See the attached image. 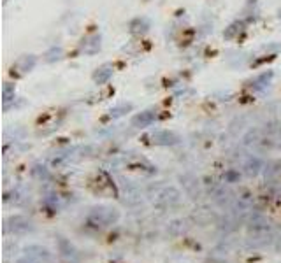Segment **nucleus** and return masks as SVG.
Segmentation results:
<instances>
[{"mask_svg":"<svg viewBox=\"0 0 281 263\" xmlns=\"http://www.w3.org/2000/svg\"><path fill=\"white\" fill-rule=\"evenodd\" d=\"M118 214L116 209H111V207H97L90 213L88 216V223L93 226H109L113 223L118 221Z\"/></svg>","mask_w":281,"mask_h":263,"instance_id":"1","label":"nucleus"},{"mask_svg":"<svg viewBox=\"0 0 281 263\" xmlns=\"http://www.w3.org/2000/svg\"><path fill=\"white\" fill-rule=\"evenodd\" d=\"M34 63H35L34 56H21L13 65V71L11 72H13V75H23L25 72H28L30 69L34 67Z\"/></svg>","mask_w":281,"mask_h":263,"instance_id":"2","label":"nucleus"},{"mask_svg":"<svg viewBox=\"0 0 281 263\" xmlns=\"http://www.w3.org/2000/svg\"><path fill=\"white\" fill-rule=\"evenodd\" d=\"M156 113L155 111H144V113L137 114V116L132 120V125L137 126V128H144V126H150L151 123L155 121Z\"/></svg>","mask_w":281,"mask_h":263,"instance_id":"3","label":"nucleus"},{"mask_svg":"<svg viewBox=\"0 0 281 263\" xmlns=\"http://www.w3.org/2000/svg\"><path fill=\"white\" fill-rule=\"evenodd\" d=\"M111 75H113V67L111 65H104V67L97 69V72L93 74V79H95V83L102 84L105 81H109Z\"/></svg>","mask_w":281,"mask_h":263,"instance_id":"4","label":"nucleus"},{"mask_svg":"<svg viewBox=\"0 0 281 263\" xmlns=\"http://www.w3.org/2000/svg\"><path fill=\"white\" fill-rule=\"evenodd\" d=\"M148 28H150V21H148L146 18H137V20L132 21V25H130L132 34H144Z\"/></svg>","mask_w":281,"mask_h":263,"instance_id":"5","label":"nucleus"},{"mask_svg":"<svg viewBox=\"0 0 281 263\" xmlns=\"http://www.w3.org/2000/svg\"><path fill=\"white\" fill-rule=\"evenodd\" d=\"M156 144H174L178 141V137L174 134H169V132H156L153 135Z\"/></svg>","mask_w":281,"mask_h":263,"instance_id":"6","label":"nucleus"},{"mask_svg":"<svg viewBox=\"0 0 281 263\" xmlns=\"http://www.w3.org/2000/svg\"><path fill=\"white\" fill-rule=\"evenodd\" d=\"M99 48H101V37H97V35H95V37L86 39V42L83 44V51H84V53H95Z\"/></svg>","mask_w":281,"mask_h":263,"instance_id":"7","label":"nucleus"},{"mask_svg":"<svg viewBox=\"0 0 281 263\" xmlns=\"http://www.w3.org/2000/svg\"><path fill=\"white\" fill-rule=\"evenodd\" d=\"M130 109H132L130 104H122V105H118V107L111 109V116L118 118V116H122V114H125L127 111H130Z\"/></svg>","mask_w":281,"mask_h":263,"instance_id":"8","label":"nucleus"},{"mask_svg":"<svg viewBox=\"0 0 281 263\" xmlns=\"http://www.w3.org/2000/svg\"><path fill=\"white\" fill-rule=\"evenodd\" d=\"M273 77V72H269V74H262L258 79L255 81V88H262V86H265V84L269 83V79Z\"/></svg>","mask_w":281,"mask_h":263,"instance_id":"9","label":"nucleus"},{"mask_svg":"<svg viewBox=\"0 0 281 263\" xmlns=\"http://www.w3.org/2000/svg\"><path fill=\"white\" fill-rule=\"evenodd\" d=\"M11 98H14V88L11 86V84H5V86H4V102H5V105H7V102L11 100Z\"/></svg>","mask_w":281,"mask_h":263,"instance_id":"10","label":"nucleus"},{"mask_svg":"<svg viewBox=\"0 0 281 263\" xmlns=\"http://www.w3.org/2000/svg\"><path fill=\"white\" fill-rule=\"evenodd\" d=\"M18 263H42V262H41V260H37V258H34V256H28V255H26L25 258H21Z\"/></svg>","mask_w":281,"mask_h":263,"instance_id":"11","label":"nucleus"}]
</instances>
